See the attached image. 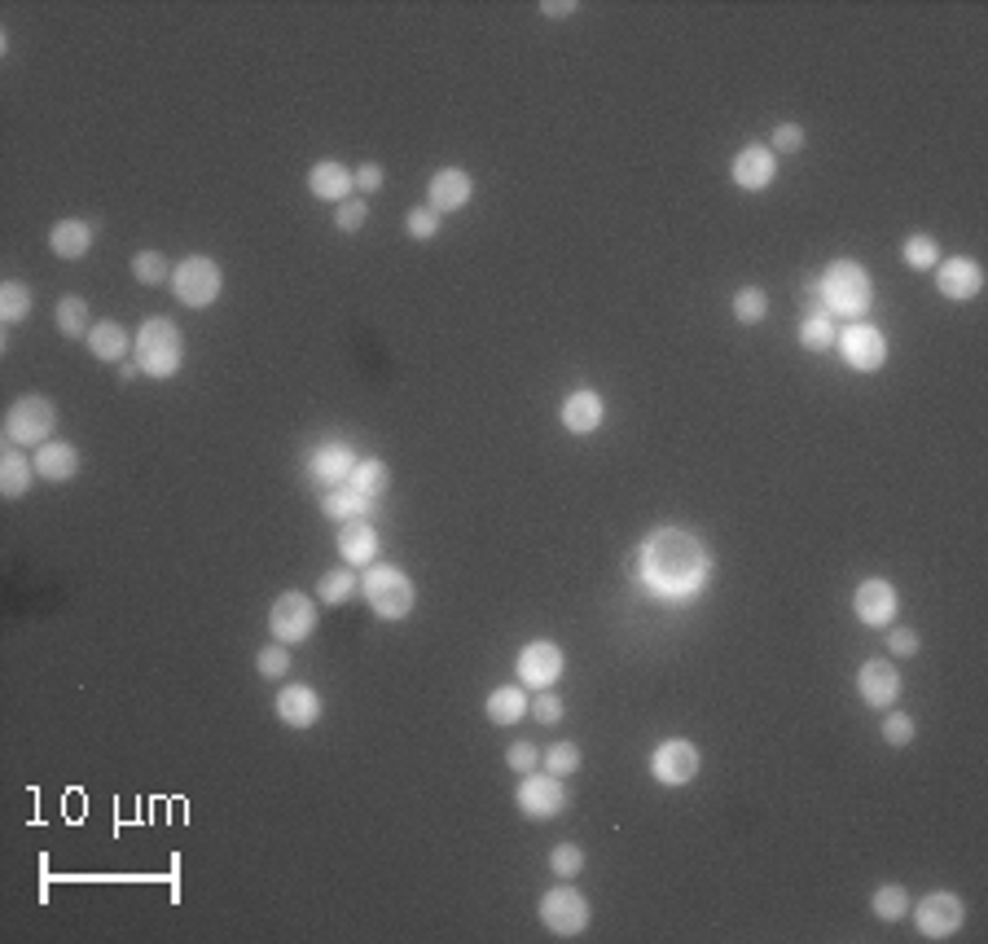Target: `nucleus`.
<instances>
[{"mask_svg":"<svg viewBox=\"0 0 988 944\" xmlns=\"http://www.w3.org/2000/svg\"><path fill=\"white\" fill-rule=\"evenodd\" d=\"M637 575H641V588L654 602L686 606V602H695L708 588V580H712V553L686 527H654L641 540Z\"/></svg>","mask_w":988,"mask_h":944,"instance_id":"obj_1","label":"nucleus"},{"mask_svg":"<svg viewBox=\"0 0 988 944\" xmlns=\"http://www.w3.org/2000/svg\"><path fill=\"white\" fill-rule=\"evenodd\" d=\"M822 303L830 317H844V322H861L870 303H874V281L870 272L857 264V259H835L822 277Z\"/></svg>","mask_w":988,"mask_h":944,"instance_id":"obj_2","label":"nucleus"},{"mask_svg":"<svg viewBox=\"0 0 988 944\" xmlns=\"http://www.w3.org/2000/svg\"><path fill=\"white\" fill-rule=\"evenodd\" d=\"M181 361H185V339H181L176 322L172 317L141 322V330H137V370L146 378L163 383V378H172L181 370Z\"/></svg>","mask_w":988,"mask_h":944,"instance_id":"obj_3","label":"nucleus"},{"mask_svg":"<svg viewBox=\"0 0 988 944\" xmlns=\"http://www.w3.org/2000/svg\"><path fill=\"white\" fill-rule=\"evenodd\" d=\"M361 593L374 606V615H383V619H405L414 610V584L392 562H370L365 580H361Z\"/></svg>","mask_w":988,"mask_h":944,"instance_id":"obj_4","label":"nucleus"},{"mask_svg":"<svg viewBox=\"0 0 988 944\" xmlns=\"http://www.w3.org/2000/svg\"><path fill=\"white\" fill-rule=\"evenodd\" d=\"M172 290H176V299H181L185 307L202 312V307H211V303L220 299V290H224V272H220V264H216L211 255H189V259H181V264H176V272H172Z\"/></svg>","mask_w":988,"mask_h":944,"instance_id":"obj_5","label":"nucleus"},{"mask_svg":"<svg viewBox=\"0 0 988 944\" xmlns=\"http://www.w3.org/2000/svg\"><path fill=\"white\" fill-rule=\"evenodd\" d=\"M54 427H58V409H54V400H45V396H23V400H14L10 413H5V440L19 444V448H40V444H49Z\"/></svg>","mask_w":988,"mask_h":944,"instance_id":"obj_6","label":"nucleus"},{"mask_svg":"<svg viewBox=\"0 0 988 944\" xmlns=\"http://www.w3.org/2000/svg\"><path fill=\"white\" fill-rule=\"evenodd\" d=\"M312 628H316V602L307 593L290 588V593H281L272 602V610H268V633H272V642L299 646V642L312 638Z\"/></svg>","mask_w":988,"mask_h":944,"instance_id":"obj_7","label":"nucleus"},{"mask_svg":"<svg viewBox=\"0 0 988 944\" xmlns=\"http://www.w3.org/2000/svg\"><path fill=\"white\" fill-rule=\"evenodd\" d=\"M835 348H839V357H844L857 374H874V370H883V361H887V339H883V330H874V326H865V322H848V326L835 335Z\"/></svg>","mask_w":988,"mask_h":944,"instance_id":"obj_8","label":"nucleus"},{"mask_svg":"<svg viewBox=\"0 0 988 944\" xmlns=\"http://www.w3.org/2000/svg\"><path fill=\"white\" fill-rule=\"evenodd\" d=\"M514 804H519L523 817L549 821V817H558V813L567 808V786H562V778H554V773H523V782H519V791H514Z\"/></svg>","mask_w":988,"mask_h":944,"instance_id":"obj_9","label":"nucleus"},{"mask_svg":"<svg viewBox=\"0 0 988 944\" xmlns=\"http://www.w3.org/2000/svg\"><path fill=\"white\" fill-rule=\"evenodd\" d=\"M541 922H545L554 935L571 940V935H580V931L589 926V900H584L571 883H562V887H554V891L541 896Z\"/></svg>","mask_w":988,"mask_h":944,"instance_id":"obj_10","label":"nucleus"},{"mask_svg":"<svg viewBox=\"0 0 988 944\" xmlns=\"http://www.w3.org/2000/svg\"><path fill=\"white\" fill-rule=\"evenodd\" d=\"M962 918H966V909H962V896H953V891L922 896L918 900V913H914L922 940H949V935H957L962 931Z\"/></svg>","mask_w":988,"mask_h":944,"instance_id":"obj_11","label":"nucleus"},{"mask_svg":"<svg viewBox=\"0 0 988 944\" xmlns=\"http://www.w3.org/2000/svg\"><path fill=\"white\" fill-rule=\"evenodd\" d=\"M650 773H654V782H664V786H686V782H695V773H699V747H695L690 738H669V743H659L654 756H650Z\"/></svg>","mask_w":988,"mask_h":944,"instance_id":"obj_12","label":"nucleus"},{"mask_svg":"<svg viewBox=\"0 0 988 944\" xmlns=\"http://www.w3.org/2000/svg\"><path fill=\"white\" fill-rule=\"evenodd\" d=\"M514 673H519L523 686L549 690V686H558V677L567 673V655H562L554 642H527V646L519 651V660H514Z\"/></svg>","mask_w":988,"mask_h":944,"instance_id":"obj_13","label":"nucleus"},{"mask_svg":"<svg viewBox=\"0 0 988 944\" xmlns=\"http://www.w3.org/2000/svg\"><path fill=\"white\" fill-rule=\"evenodd\" d=\"M935 290L944 299H953V303H966V299H975L984 290V268L975 259H966V255L940 259L935 264Z\"/></svg>","mask_w":988,"mask_h":944,"instance_id":"obj_14","label":"nucleus"},{"mask_svg":"<svg viewBox=\"0 0 988 944\" xmlns=\"http://www.w3.org/2000/svg\"><path fill=\"white\" fill-rule=\"evenodd\" d=\"M857 695H861L865 708H879L883 712V708H892L900 699V673L887 660H870L857 673Z\"/></svg>","mask_w":988,"mask_h":944,"instance_id":"obj_15","label":"nucleus"},{"mask_svg":"<svg viewBox=\"0 0 988 944\" xmlns=\"http://www.w3.org/2000/svg\"><path fill=\"white\" fill-rule=\"evenodd\" d=\"M730 176H734V185H739V189L760 194V189H769V185H774V176H778V154H774L769 145H747V150H739V159H734Z\"/></svg>","mask_w":988,"mask_h":944,"instance_id":"obj_16","label":"nucleus"},{"mask_svg":"<svg viewBox=\"0 0 988 944\" xmlns=\"http://www.w3.org/2000/svg\"><path fill=\"white\" fill-rule=\"evenodd\" d=\"M852 610H857V619L865 628H883V623L896 619V588L887 580H865L852 593Z\"/></svg>","mask_w":988,"mask_h":944,"instance_id":"obj_17","label":"nucleus"},{"mask_svg":"<svg viewBox=\"0 0 988 944\" xmlns=\"http://www.w3.org/2000/svg\"><path fill=\"white\" fill-rule=\"evenodd\" d=\"M470 194H475V185H470V176L462 167H440L431 176V185H427V207L440 211V215L444 211H462L470 202Z\"/></svg>","mask_w":988,"mask_h":944,"instance_id":"obj_18","label":"nucleus"},{"mask_svg":"<svg viewBox=\"0 0 988 944\" xmlns=\"http://www.w3.org/2000/svg\"><path fill=\"white\" fill-rule=\"evenodd\" d=\"M307 189L321 198V202H348L352 198V189H357V172L348 167V163H335V159H325V163H316L312 172H307Z\"/></svg>","mask_w":988,"mask_h":944,"instance_id":"obj_19","label":"nucleus"},{"mask_svg":"<svg viewBox=\"0 0 988 944\" xmlns=\"http://www.w3.org/2000/svg\"><path fill=\"white\" fill-rule=\"evenodd\" d=\"M277 716H281V725H290V730H307V725L321 721V695H316L312 686H286V690L277 695Z\"/></svg>","mask_w":988,"mask_h":944,"instance_id":"obj_20","label":"nucleus"},{"mask_svg":"<svg viewBox=\"0 0 988 944\" xmlns=\"http://www.w3.org/2000/svg\"><path fill=\"white\" fill-rule=\"evenodd\" d=\"M352 475H357V453L348 444H325L312 457V479L325 488H344V483H352Z\"/></svg>","mask_w":988,"mask_h":944,"instance_id":"obj_21","label":"nucleus"},{"mask_svg":"<svg viewBox=\"0 0 988 944\" xmlns=\"http://www.w3.org/2000/svg\"><path fill=\"white\" fill-rule=\"evenodd\" d=\"M339 553H344L348 567H370L379 558V532H374V523H365V518L339 523Z\"/></svg>","mask_w":988,"mask_h":944,"instance_id":"obj_22","label":"nucleus"},{"mask_svg":"<svg viewBox=\"0 0 988 944\" xmlns=\"http://www.w3.org/2000/svg\"><path fill=\"white\" fill-rule=\"evenodd\" d=\"M32 479H40V475H36V462H32L19 444H10L5 453H0V492H5V501L27 497Z\"/></svg>","mask_w":988,"mask_h":944,"instance_id":"obj_23","label":"nucleus"},{"mask_svg":"<svg viewBox=\"0 0 988 944\" xmlns=\"http://www.w3.org/2000/svg\"><path fill=\"white\" fill-rule=\"evenodd\" d=\"M602 418H606V405L597 392H571L562 405V427L571 435H593L602 427Z\"/></svg>","mask_w":988,"mask_h":944,"instance_id":"obj_24","label":"nucleus"},{"mask_svg":"<svg viewBox=\"0 0 988 944\" xmlns=\"http://www.w3.org/2000/svg\"><path fill=\"white\" fill-rule=\"evenodd\" d=\"M36 475H40L45 483H67V479L80 475V453H75L71 444H62V440H49V444H40V453H36Z\"/></svg>","mask_w":988,"mask_h":944,"instance_id":"obj_25","label":"nucleus"},{"mask_svg":"<svg viewBox=\"0 0 988 944\" xmlns=\"http://www.w3.org/2000/svg\"><path fill=\"white\" fill-rule=\"evenodd\" d=\"M49 246H54L58 259H84L89 246H93V229L84 220H58L49 229Z\"/></svg>","mask_w":988,"mask_h":944,"instance_id":"obj_26","label":"nucleus"},{"mask_svg":"<svg viewBox=\"0 0 988 944\" xmlns=\"http://www.w3.org/2000/svg\"><path fill=\"white\" fill-rule=\"evenodd\" d=\"M128 348H132V339H128V330H124L119 322H97V326L89 330V352H93L97 361H106V365L124 361Z\"/></svg>","mask_w":988,"mask_h":944,"instance_id":"obj_27","label":"nucleus"},{"mask_svg":"<svg viewBox=\"0 0 988 944\" xmlns=\"http://www.w3.org/2000/svg\"><path fill=\"white\" fill-rule=\"evenodd\" d=\"M532 712V699L523 686H501L488 695V721L492 725H519L523 716Z\"/></svg>","mask_w":988,"mask_h":944,"instance_id":"obj_28","label":"nucleus"},{"mask_svg":"<svg viewBox=\"0 0 988 944\" xmlns=\"http://www.w3.org/2000/svg\"><path fill=\"white\" fill-rule=\"evenodd\" d=\"M321 510H325V518H335V523H352V518H365L370 501H365L352 483H344V488H325Z\"/></svg>","mask_w":988,"mask_h":944,"instance_id":"obj_29","label":"nucleus"},{"mask_svg":"<svg viewBox=\"0 0 988 944\" xmlns=\"http://www.w3.org/2000/svg\"><path fill=\"white\" fill-rule=\"evenodd\" d=\"M54 322H58V330L67 335V339H89V299H80V294H62L58 299V312H54Z\"/></svg>","mask_w":988,"mask_h":944,"instance_id":"obj_30","label":"nucleus"},{"mask_svg":"<svg viewBox=\"0 0 988 944\" xmlns=\"http://www.w3.org/2000/svg\"><path fill=\"white\" fill-rule=\"evenodd\" d=\"M835 335H839V330H835V322H830V312H826V307L800 322V348H804V352H830V348H835Z\"/></svg>","mask_w":988,"mask_h":944,"instance_id":"obj_31","label":"nucleus"},{"mask_svg":"<svg viewBox=\"0 0 988 944\" xmlns=\"http://www.w3.org/2000/svg\"><path fill=\"white\" fill-rule=\"evenodd\" d=\"M352 488L365 497V501H379L387 488H392V470H387V462H379V457H365V462H357V475H352Z\"/></svg>","mask_w":988,"mask_h":944,"instance_id":"obj_32","label":"nucleus"},{"mask_svg":"<svg viewBox=\"0 0 988 944\" xmlns=\"http://www.w3.org/2000/svg\"><path fill=\"white\" fill-rule=\"evenodd\" d=\"M357 571L352 567H339V571H325L321 580H316V597L325 602V606H344L352 593H357Z\"/></svg>","mask_w":988,"mask_h":944,"instance_id":"obj_33","label":"nucleus"},{"mask_svg":"<svg viewBox=\"0 0 988 944\" xmlns=\"http://www.w3.org/2000/svg\"><path fill=\"white\" fill-rule=\"evenodd\" d=\"M0 317L5 326H19L32 317V285L27 281H5L0 285Z\"/></svg>","mask_w":988,"mask_h":944,"instance_id":"obj_34","label":"nucleus"},{"mask_svg":"<svg viewBox=\"0 0 988 944\" xmlns=\"http://www.w3.org/2000/svg\"><path fill=\"white\" fill-rule=\"evenodd\" d=\"M870 909H874V918H883V922H896V918H905V913H909V891H905L900 883H883V887L874 891Z\"/></svg>","mask_w":988,"mask_h":944,"instance_id":"obj_35","label":"nucleus"},{"mask_svg":"<svg viewBox=\"0 0 988 944\" xmlns=\"http://www.w3.org/2000/svg\"><path fill=\"white\" fill-rule=\"evenodd\" d=\"M765 312H769V299H765L760 285H743V290L734 294V317H739L743 326H760V322H765Z\"/></svg>","mask_w":988,"mask_h":944,"instance_id":"obj_36","label":"nucleus"},{"mask_svg":"<svg viewBox=\"0 0 988 944\" xmlns=\"http://www.w3.org/2000/svg\"><path fill=\"white\" fill-rule=\"evenodd\" d=\"M905 264H909V268H918V272L935 268V264H940V246H935V237H927V233L905 237Z\"/></svg>","mask_w":988,"mask_h":944,"instance_id":"obj_37","label":"nucleus"},{"mask_svg":"<svg viewBox=\"0 0 988 944\" xmlns=\"http://www.w3.org/2000/svg\"><path fill=\"white\" fill-rule=\"evenodd\" d=\"M541 765H545V773L567 778V773H576V769H580V747H576V743H554V747L541 756Z\"/></svg>","mask_w":988,"mask_h":944,"instance_id":"obj_38","label":"nucleus"},{"mask_svg":"<svg viewBox=\"0 0 988 944\" xmlns=\"http://www.w3.org/2000/svg\"><path fill=\"white\" fill-rule=\"evenodd\" d=\"M132 277H137L141 285H163L172 272H167V259H163L159 250H141V255L132 259Z\"/></svg>","mask_w":988,"mask_h":944,"instance_id":"obj_39","label":"nucleus"},{"mask_svg":"<svg viewBox=\"0 0 988 944\" xmlns=\"http://www.w3.org/2000/svg\"><path fill=\"white\" fill-rule=\"evenodd\" d=\"M255 673L259 677H268V681H277V677H286L290 673V651L281 646V642H272V646H264L259 655H255Z\"/></svg>","mask_w":988,"mask_h":944,"instance_id":"obj_40","label":"nucleus"},{"mask_svg":"<svg viewBox=\"0 0 988 944\" xmlns=\"http://www.w3.org/2000/svg\"><path fill=\"white\" fill-rule=\"evenodd\" d=\"M549 870H554L558 878H576V874L584 870V852H580L576 843H558V848L549 852Z\"/></svg>","mask_w":988,"mask_h":944,"instance_id":"obj_41","label":"nucleus"},{"mask_svg":"<svg viewBox=\"0 0 988 944\" xmlns=\"http://www.w3.org/2000/svg\"><path fill=\"white\" fill-rule=\"evenodd\" d=\"M405 229H409V237L431 242V237L440 233V211H431V207H414V211L405 215Z\"/></svg>","mask_w":988,"mask_h":944,"instance_id":"obj_42","label":"nucleus"},{"mask_svg":"<svg viewBox=\"0 0 988 944\" xmlns=\"http://www.w3.org/2000/svg\"><path fill=\"white\" fill-rule=\"evenodd\" d=\"M914 734H918V725H914L905 712H892V716L883 721V743H892V747H909Z\"/></svg>","mask_w":988,"mask_h":944,"instance_id":"obj_43","label":"nucleus"},{"mask_svg":"<svg viewBox=\"0 0 988 944\" xmlns=\"http://www.w3.org/2000/svg\"><path fill=\"white\" fill-rule=\"evenodd\" d=\"M365 220H370V207H365L361 198H348V202H339V211H335V224H339L344 233H357Z\"/></svg>","mask_w":988,"mask_h":944,"instance_id":"obj_44","label":"nucleus"},{"mask_svg":"<svg viewBox=\"0 0 988 944\" xmlns=\"http://www.w3.org/2000/svg\"><path fill=\"white\" fill-rule=\"evenodd\" d=\"M532 716H536L541 725H558V721H562V699H558L554 690H536V699H532Z\"/></svg>","mask_w":988,"mask_h":944,"instance_id":"obj_45","label":"nucleus"},{"mask_svg":"<svg viewBox=\"0 0 988 944\" xmlns=\"http://www.w3.org/2000/svg\"><path fill=\"white\" fill-rule=\"evenodd\" d=\"M505 765H510L514 773H536V765H541V751H536V743H510V751H505Z\"/></svg>","mask_w":988,"mask_h":944,"instance_id":"obj_46","label":"nucleus"},{"mask_svg":"<svg viewBox=\"0 0 988 944\" xmlns=\"http://www.w3.org/2000/svg\"><path fill=\"white\" fill-rule=\"evenodd\" d=\"M769 150H774V154H795V150H804V128H800V124H778Z\"/></svg>","mask_w":988,"mask_h":944,"instance_id":"obj_47","label":"nucleus"},{"mask_svg":"<svg viewBox=\"0 0 988 944\" xmlns=\"http://www.w3.org/2000/svg\"><path fill=\"white\" fill-rule=\"evenodd\" d=\"M887 651L892 655H918V633H914V628H892V633H887Z\"/></svg>","mask_w":988,"mask_h":944,"instance_id":"obj_48","label":"nucleus"},{"mask_svg":"<svg viewBox=\"0 0 988 944\" xmlns=\"http://www.w3.org/2000/svg\"><path fill=\"white\" fill-rule=\"evenodd\" d=\"M383 180H387V172H383L379 163H361V167H357V189H361V194H379Z\"/></svg>","mask_w":988,"mask_h":944,"instance_id":"obj_49","label":"nucleus"},{"mask_svg":"<svg viewBox=\"0 0 988 944\" xmlns=\"http://www.w3.org/2000/svg\"><path fill=\"white\" fill-rule=\"evenodd\" d=\"M545 14H576V5H554V0H545Z\"/></svg>","mask_w":988,"mask_h":944,"instance_id":"obj_50","label":"nucleus"}]
</instances>
